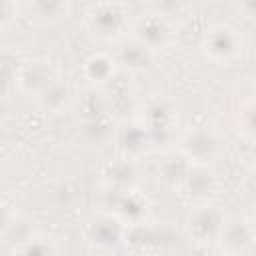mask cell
Listing matches in <instances>:
<instances>
[{"mask_svg": "<svg viewBox=\"0 0 256 256\" xmlns=\"http://www.w3.org/2000/svg\"><path fill=\"white\" fill-rule=\"evenodd\" d=\"M58 76H56V72H54L50 62H46L42 58L22 60L20 68H18V74H16V90L22 92L24 96L36 98Z\"/></svg>", "mask_w": 256, "mask_h": 256, "instance_id": "11", "label": "cell"}, {"mask_svg": "<svg viewBox=\"0 0 256 256\" xmlns=\"http://www.w3.org/2000/svg\"><path fill=\"white\" fill-rule=\"evenodd\" d=\"M192 164L178 152V150H168L164 152V156L160 158L158 162V168H156V174H158V180L166 186V188H172V190H180V186L184 184L188 172H190Z\"/></svg>", "mask_w": 256, "mask_h": 256, "instance_id": "17", "label": "cell"}, {"mask_svg": "<svg viewBox=\"0 0 256 256\" xmlns=\"http://www.w3.org/2000/svg\"><path fill=\"white\" fill-rule=\"evenodd\" d=\"M178 152L196 166H210L224 154V138L212 126H194L180 134Z\"/></svg>", "mask_w": 256, "mask_h": 256, "instance_id": "4", "label": "cell"}, {"mask_svg": "<svg viewBox=\"0 0 256 256\" xmlns=\"http://www.w3.org/2000/svg\"><path fill=\"white\" fill-rule=\"evenodd\" d=\"M110 214L112 218H116L120 224L128 226H140L146 222L150 206L144 194H140V190H108L104 188V200H102V210Z\"/></svg>", "mask_w": 256, "mask_h": 256, "instance_id": "6", "label": "cell"}, {"mask_svg": "<svg viewBox=\"0 0 256 256\" xmlns=\"http://www.w3.org/2000/svg\"><path fill=\"white\" fill-rule=\"evenodd\" d=\"M138 120L148 134L150 148L168 152L174 144H178V114L168 98L154 96L142 102Z\"/></svg>", "mask_w": 256, "mask_h": 256, "instance_id": "1", "label": "cell"}, {"mask_svg": "<svg viewBox=\"0 0 256 256\" xmlns=\"http://www.w3.org/2000/svg\"><path fill=\"white\" fill-rule=\"evenodd\" d=\"M106 94V102H108V114L112 118V122H126V120H136L142 102L136 96V90L126 84L120 82L118 76L112 80V84H108L106 88H102Z\"/></svg>", "mask_w": 256, "mask_h": 256, "instance_id": "10", "label": "cell"}, {"mask_svg": "<svg viewBox=\"0 0 256 256\" xmlns=\"http://www.w3.org/2000/svg\"><path fill=\"white\" fill-rule=\"evenodd\" d=\"M184 198L192 204V206H198V204H212L218 196V190H220V180L216 176V172L210 168V166H196L192 164L184 184L180 186Z\"/></svg>", "mask_w": 256, "mask_h": 256, "instance_id": "9", "label": "cell"}, {"mask_svg": "<svg viewBox=\"0 0 256 256\" xmlns=\"http://www.w3.org/2000/svg\"><path fill=\"white\" fill-rule=\"evenodd\" d=\"M14 218H16V212L12 210V206H8L6 202H0V242L4 240L6 232L10 230Z\"/></svg>", "mask_w": 256, "mask_h": 256, "instance_id": "25", "label": "cell"}, {"mask_svg": "<svg viewBox=\"0 0 256 256\" xmlns=\"http://www.w3.org/2000/svg\"><path fill=\"white\" fill-rule=\"evenodd\" d=\"M78 116H80V122L82 124L110 118L106 94H104L102 88H90V90H86L80 96V100H78Z\"/></svg>", "mask_w": 256, "mask_h": 256, "instance_id": "19", "label": "cell"}, {"mask_svg": "<svg viewBox=\"0 0 256 256\" xmlns=\"http://www.w3.org/2000/svg\"><path fill=\"white\" fill-rule=\"evenodd\" d=\"M220 254L224 256H250L254 248V226L248 218H226L222 232L216 240Z\"/></svg>", "mask_w": 256, "mask_h": 256, "instance_id": "8", "label": "cell"}, {"mask_svg": "<svg viewBox=\"0 0 256 256\" xmlns=\"http://www.w3.org/2000/svg\"><path fill=\"white\" fill-rule=\"evenodd\" d=\"M72 96H74L72 94V86L68 82L56 78L52 84H48L46 90H42L34 98V102H36V106L42 112H46V114H58V112H62L72 102Z\"/></svg>", "mask_w": 256, "mask_h": 256, "instance_id": "18", "label": "cell"}, {"mask_svg": "<svg viewBox=\"0 0 256 256\" xmlns=\"http://www.w3.org/2000/svg\"><path fill=\"white\" fill-rule=\"evenodd\" d=\"M222 256H224V254H222Z\"/></svg>", "mask_w": 256, "mask_h": 256, "instance_id": "26", "label": "cell"}, {"mask_svg": "<svg viewBox=\"0 0 256 256\" xmlns=\"http://www.w3.org/2000/svg\"><path fill=\"white\" fill-rule=\"evenodd\" d=\"M116 50L112 54L118 70L124 72H144L152 66L154 62V54L144 48L138 40H134L132 36H126L124 40L116 42Z\"/></svg>", "mask_w": 256, "mask_h": 256, "instance_id": "15", "label": "cell"}, {"mask_svg": "<svg viewBox=\"0 0 256 256\" xmlns=\"http://www.w3.org/2000/svg\"><path fill=\"white\" fill-rule=\"evenodd\" d=\"M18 10H20V6L14 2H0V30L8 28L14 22Z\"/></svg>", "mask_w": 256, "mask_h": 256, "instance_id": "24", "label": "cell"}, {"mask_svg": "<svg viewBox=\"0 0 256 256\" xmlns=\"http://www.w3.org/2000/svg\"><path fill=\"white\" fill-rule=\"evenodd\" d=\"M224 222H226V214L214 202L198 204V206H192V210L188 212L184 230L196 246H210V244H216Z\"/></svg>", "mask_w": 256, "mask_h": 256, "instance_id": "7", "label": "cell"}, {"mask_svg": "<svg viewBox=\"0 0 256 256\" xmlns=\"http://www.w3.org/2000/svg\"><path fill=\"white\" fill-rule=\"evenodd\" d=\"M12 256H58V250H56V244L50 238H46L42 234H36L28 242L16 246L12 250Z\"/></svg>", "mask_w": 256, "mask_h": 256, "instance_id": "22", "label": "cell"}, {"mask_svg": "<svg viewBox=\"0 0 256 256\" xmlns=\"http://www.w3.org/2000/svg\"><path fill=\"white\" fill-rule=\"evenodd\" d=\"M82 76L92 88H106L118 76V66L108 52H94L82 62Z\"/></svg>", "mask_w": 256, "mask_h": 256, "instance_id": "16", "label": "cell"}, {"mask_svg": "<svg viewBox=\"0 0 256 256\" xmlns=\"http://www.w3.org/2000/svg\"><path fill=\"white\" fill-rule=\"evenodd\" d=\"M130 36L156 56V54L172 48V44L176 40V28H174L170 16H166L164 12L146 10L140 16L132 18Z\"/></svg>", "mask_w": 256, "mask_h": 256, "instance_id": "3", "label": "cell"}, {"mask_svg": "<svg viewBox=\"0 0 256 256\" xmlns=\"http://www.w3.org/2000/svg\"><path fill=\"white\" fill-rule=\"evenodd\" d=\"M112 142L116 144L120 156L132 158V160H138L146 150H150L148 134H146V130H144V126L140 124L138 118L136 120L118 122L114 126Z\"/></svg>", "mask_w": 256, "mask_h": 256, "instance_id": "12", "label": "cell"}, {"mask_svg": "<svg viewBox=\"0 0 256 256\" xmlns=\"http://www.w3.org/2000/svg\"><path fill=\"white\" fill-rule=\"evenodd\" d=\"M86 30L104 42H120L130 36L132 16L126 4L120 2H98L90 4L84 14Z\"/></svg>", "mask_w": 256, "mask_h": 256, "instance_id": "2", "label": "cell"}, {"mask_svg": "<svg viewBox=\"0 0 256 256\" xmlns=\"http://www.w3.org/2000/svg\"><path fill=\"white\" fill-rule=\"evenodd\" d=\"M36 234H38V232L34 230L32 222L16 214V218H14L12 226H10V230L6 232V236H4V240H2V242H4V244H8V246L14 250L16 246H20V244L28 242V240H30L32 236H36Z\"/></svg>", "mask_w": 256, "mask_h": 256, "instance_id": "23", "label": "cell"}, {"mask_svg": "<svg viewBox=\"0 0 256 256\" xmlns=\"http://www.w3.org/2000/svg\"><path fill=\"white\" fill-rule=\"evenodd\" d=\"M100 178H102L104 188H108V190H118V192L136 190L138 178H140L138 164L132 158L118 156L116 160H110L102 166Z\"/></svg>", "mask_w": 256, "mask_h": 256, "instance_id": "14", "label": "cell"}, {"mask_svg": "<svg viewBox=\"0 0 256 256\" xmlns=\"http://www.w3.org/2000/svg\"><path fill=\"white\" fill-rule=\"evenodd\" d=\"M30 14V20L38 24H56L70 16L72 6L68 2H32L24 6Z\"/></svg>", "mask_w": 256, "mask_h": 256, "instance_id": "20", "label": "cell"}, {"mask_svg": "<svg viewBox=\"0 0 256 256\" xmlns=\"http://www.w3.org/2000/svg\"><path fill=\"white\" fill-rule=\"evenodd\" d=\"M200 46L208 60L216 64H230L242 56L244 38L240 30L230 24H212L204 30Z\"/></svg>", "mask_w": 256, "mask_h": 256, "instance_id": "5", "label": "cell"}, {"mask_svg": "<svg viewBox=\"0 0 256 256\" xmlns=\"http://www.w3.org/2000/svg\"><path fill=\"white\" fill-rule=\"evenodd\" d=\"M126 236V226L120 224L116 218H112L106 212H100L96 218H92L86 226V238L94 248L100 250H114L122 244Z\"/></svg>", "mask_w": 256, "mask_h": 256, "instance_id": "13", "label": "cell"}, {"mask_svg": "<svg viewBox=\"0 0 256 256\" xmlns=\"http://www.w3.org/2000/svg\"><path fill=\"white\" fill-rule=\"evenodd\" d=\"M20 62L12 52L0 54V98H6L12 90H16V74Z\"/></svg>", "mask_w": 256, "mask_h": 256, "instance_id": "21", "label": "cell"}]
</instances>
